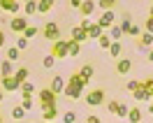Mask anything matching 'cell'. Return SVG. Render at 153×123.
I'll return each mask as SVG.
<instances>
[{
	"label": "cell",
	"mask_w": 153,
	"mask_h": 123,
	"mask_svg": "<svg viewBox=\"0 0 153 123\" xmlns=\"http://www.w3.org/2000/svg\"><path fill=\"white\" fill-rule=\"evenodd\" d=\"M70 5H72V7H74V10H76V7L81 5V0H70Z\"/></svg>",
	"instance_id": "f6af8a7d"
},
{
	"label": "cell",
	"mask_w": 153,
	"mask_h": 123,
	"mask_svg": "<svg viewBox=\"0 0 153 123\" xmlns=\"http://www.w3.org/2000/svg\"><path fill=\"white\" fill-rule=\"evenodd\" d=\"M86 121H88V123H100V119H97V116H95V114H91V116H88V119H86Z\"/></svg>",
	"instance_id": "7bdbcfd3"
},
{
	"label": "cell",
	"mask_w": 153,
	"mask_h": 123,
	"mask_svg": "<svg viewBox=\"0 0 153 123\" xmlns=\"http://www.w3.org/2000/svg\"><path fill=\"white\" fill-rule=\"evenodd\" d=\"M79 75H81V79L91 81V79H93V75H95V70H93V65H91V63H86V65L79 70Z\"/></svg>",
	"instance_id": "ffe728a7"
},
{
	"label": "cell",
	"mask_w": 153,
	"mask_h": 123,
	"mask_svg": "<svg viewBox=\"0 0 153 123\" xmlns=\"http://www.w3.org/2000/svg\"><path fill=\"white\" fill-rule=\"evenodd\" d=\"M19 54H21V49H19V47H10V49H7V58H10L12 63L19 58Z\"/></svg>",
	"instance_id": "d6a6232c"
},
{
	"label": "cell",
	"mask_w": 153,
	"mask_h": 123,
	"mask_svg": "<svg viewBox=\"0 0 153 123\" xmlns=\"http://www.w3.org/2000/svg\"><path fill=\"white\" fill-rule=\"evenodd\" d=\"M116 109H118V102H116V100H111V102L107 104V112L109 114H116Z\"/></svg>",
	"instance_id": "ab89813d"
},
{
	"label": "cell",
	"mask_w": 153,
	"mask_h": 123,
	"mask_svg": "<svg viewBox=\"0 0 153 123\" xmlns=\"http://www.w3.org/2000/svg\"><path fill=\"white\" fill-rule=\"evenodd\" d=\"M139 86H142L149 95H153V77H149V79H139Z\"/></svg>",
	"instance_id": "484cf974"
},
{
	"label": "cell",
	"mask_w": 153,
	"mask_h": 123,
	"mask_svg": "<svg viewBox=\"0 0 153 123\" xmlns=\"http://www.w3.org/2000/svg\"><path fill=\"white\" fill-rule=\"evenodd\" d=\"M114 19H116V14H114V10H102V16L97 19V23L102 26V30H107L111 23H114Z\"/></svg>",
	"instance_id": "ba28073f"
},
{
	"label": "cell",
	"mask_w": 153,
	"mask_h": 123,
	"mask_svg": "<svg viewBox=\"0 0 153 123\" xmlns=\"http://www.w3.org/2000/svg\"><path fill=\"white\" fill-rule=\"evenodd\" d=\"M60 121H65V123H74V121H76V114H74V112H65Z\"/></svg>",
	"instance_id": "8d00e7d4"
},
{
	"label": "cell",
	"mask_w": 153,
	"mask_h": 123,
	"mask_svg": "<svg viewBox=\"0 0 153 123\" xmlns=\"http://www.w3.org/2000/svg\"><path fill=\"white\" fill-rule=\"evenodd\" d=\"M86 86H88V81H86V79H81L79 72H74V75L70 77V81L65 84V88H63V95L70 98V100H79Z\"/></svg>",
	"instance_id": "6da1fadb"
},
{
	"label": "cell",
	"mask_w": 153,
	"mask_h": 123,
	"mask_svg": "<svg viewBox=\"0 0 153 123\" xmlns=\"http://www.w3.org/2000/svg\"><path fill=\"white\" fill-rule=\"evenodd\" d=\"M86 33H88V40H97L102 33H105V30H102V26H100V23H91V26L86 28Z\"/></svg>",
	"instance_id": "2e32d148"
},
{
	"label": "cell",
	"mask_w": 153,
	"mask_h": 123,
	"mask_svg": "<svg viewBox=\"0 0 153 123\" xmlns=\"http://www.w3.org/2000/svg\"><path fill=\"white\" fill-rule=\"evenodd\" d=\"M151 100H153V95H151Z\"/></svg>",
	"instance_id": "f907efd6"
},
{
	"label": "cell",
	"mask_w": 153,
	"mask_h": 123,
	"mask_svg": "<svg viewBox=\"0 0 153 123\" xmlns=\"http://www.w3.org/2000/svg\"><path fill=\"white\" fill-rule=\"evenodd\" d=\"M37 100H39V107L44 109V107H51V104H56V93L51 91V88H42L37 93Z\"/></svg>",
	"instance_id": "3957f363"
},
{
	"label": "cell",
	"mask_w": 153,
	"mask_h": 123,
	"mask_svg": "<svg viewBox=\"0 0 153 123\" xmlns=\"http://www.w3.org/2000/svg\"><path fill=\"white\" fill-rule=\"evenodd\" d=\"M2 100H5V93H2V91H0V102H2Z\"/></svg>",
	"instance_id": "681fc988"
},
{
	"label": "cell",
	"mask_w": 153,
	"mask_h": 123,
	"mask_svg": "<svg viewBox=\"0 0 153 123\" xmlns=\"http://www.w3.org/2000/svg\"><path fill=\"white\" fill-rule=\"evenodd\" d=\"M86 102L91 104V107H100V104L105 102V91H102V88H95V91H91V93L86 95Z\"/></svg>",
	"instance_id": "5b68a950"
},
{
	"label": "cell",
	"mask_w": 153,
	"mask_h": 123,
	"mask_svg": "<svg viewBox=\"0 0 153 123\" xmlns=\"http://www.w3.org/2000/svg\"><path fill=\"white\" fill-rule=\"evenodd\" d=\"M67 44H70V56H79V54H81V42L67 40Z\"/></svg>",
	"instance_id": "d4e9b609"
},
{
	"label": "cell",
	"mask_w": 153,
	"mask_h": 123,
	"mask_svg": "<svg viewBox=\"0 0 153 123\" xmlns=\"http://www.w3.org/2000/svg\"><path fill=\"white\" fill-rule=\"evenodd\" d=\"M16 47H19L21 51H23V49H28V37H26V35H21V37L16 40Z\"/></svg>",
	"instance_id": "74e56055"
},
{
	"label": "cell",
	"mask_w": 153,
	"mask_h": 123,
	"mask_svg": "<svg viewBox=\"0 0 153 123\" xmlns=\"http://www.w3.org/2000/svg\"><path fill=\"white\" fill-rule=\"evenodd\" d=\"M51 54L56 58H65L70 56V44H67V40H53V44H51Z\"/></svg>",
	"instance_id": "7a4b0ae2"
},
{
	"label": "cell",
	"mask_w": 153,
	"mask_h": 123,
	"mask_svg": "<svg viewBox=\"0 0 153 123\" xmlns=\"http://www.w3.org/2000/svg\"><path fill=\"white\" fill-rule=\"evenodd\" d=\"M116 2H118V0H97L95 5L100 7V10H114V7H116Z\"/></svg>",
	"instance_id": "83f0119b"
},
{
	"label": "cell",
	"mask_w": 153,
	"mask_h": 123,
	"mask_svg": "<svg viewBox=\"0 0 153 123\" xmlns=\"http://www.w3.org/2000/svg\"><path fill=\"white\" fill-rule=\"evenodd\" d=\"M0 121H2V119H0Z\"/></svg>",
	"instance_id": "f5cc1de1"
},
{
	"label": "cell",
	"mask_w": 153,
	"mask_h": 123,
	"mask_svg": "<svg viewBox=\"0 0 153 123\" xmlns=\"http://www.w3.org/2000/svg\"><path fill=\"white\" fill-rule=\"evenodd\" d=\"M42 65L47 67V70H49V67H53V65H56V56H53V54H49V56H44V60H42Z\"/></svg>",
	"instance_id": "e575fe53"
},
{
	"label": "cell",
	"mask_w": 153,
	"mask_h": 123,
	"mask_svg": "<svg viewBox=\"0 0 153 123\" xmlns=\"http://www.w3.org/2000/svg\"><path fill=\"white\" fill-rule=\"evenodd\" d=\"M14 79H16V81H26V79H28V70H26V67H19V70H16V72H14Z\"/></svg>",
	"instance_id": "4dcf8cb0"
},
{
	"label": "cell",
	"mask_w": 153,
	"mask_h": 123,
	"mask_svg": "<svg viewBox=\"0 0 153 123\" xmlns=\"http://www.w3.org/2000/svg\"><path fill=\"white\" fill-rule=\"evenodd\" d=\"M19 91H21V95H33V91H35V86L30 84V81H21Z\"/></svg>",
	"instance_id": "f1b7e54d"
},
{
	"label": "cell",
	"mask_w": 153,
	"mask_h": 123,
	"mask_svg": "<svg viewBox=\"0 0 153 123\" xmlns=\"http://www.w3.org/2000/svg\"><path fill=\"white\" fill-rule=\"evenodd\" d=\"M5 47V33H2V30H0V49Z\"/></svg>",
	"instance_id": "ee69618b"
},
{
	"label": "cell",
	"mask_w": 153,
	"mask_h": 123,
	"mask_svg": "<svg viewBox=\"0 0 153 123\" xmlns=\"http://www.w3.org/2000/svg\"><path fill=\"white\" fill-rule=\"evenodd\" d=\"M56 119H58V104H51V107L42 109V121H56Z\"/></svg>",
	"instance_id": "8fae6325"
},
{
	"label": "cell",
	"mask_w": 153,
	"mask_h": 123,
	"mask_svg": "<svg viewBox=\"0 0 153 123\" xmlns=\"http://www.w3.org/2000/svg\"><path fill=\"white\" fill-rule=\"evenodd\" d=\"M116 114H118L121 119H125V116H128V107H125V104H118V109H116Z\"/></svg>",
	"instance_id": "f35d334b"
},
{
	"label": "cell",
	"mask_w": 153,
	"mask_h": 123,
	"mask_svg": "<svg viewBox=\"0 0 153 123\" xmlns=\"http://www.w3.org/2000/svg\"><path fill=\"white\" fill-rule=\"evenodd\" d=\"M0 75H14V67H12V60L7 58V60H2V65H0Z\"/></svg>",
	"instance_id": "4316f807"
},
{
	"label": "cell",
	"mask_w": 153,
	"mask_h": 123,
	"mask_svg": "<svg viewBox=\"0 0 153 123\" xmlns=\"http://www.w3.org/2000/svg\"><path fill=\"white\" fill-rule=\"evenodd\" d=\"M56 7V0H37V12L39 14H47Z\"/></svg>",
	"instance_id": "9a60e30c"
},
{
	"label": "cell",
	"mask_w": 153,
	"mask_h": 123,
	"mask_svg": "<svg viewBox=\"0 0 153 123\" xmlns=\"http://www.w3.org/2000/svg\"><path fill=\"white\" fill-rule=\"evenodd\" d=\"M144 30L153 33V16H149V19H146V23H144Z\"/></svg>",
	"instance_id": "60d3db41"
},
{
	"label": "cell",
	"mask_w": 153,
	"mask_h": 123,
	"mask_svg": "<svg viewBox=\"0 0 153 123\" xmlns=\"http://www.w3.org/2000/svg\"><path fill=\"white\" fill-rule=\"evenodd\" d=\"M23 2H26V0H23Z\"/></svg>",
	"instance_id": "816d5d0a"
},
{
	"label": "cell",
	"mask_w": 153,
	"mask_h": 123,
	"mask_svg": "<svg viewBox=\"0 0 153 123\" xmlns=\"http://www.w3.org/2000/svg\"><path fill=\"white\" fill-rule=\"evenodd\" d=\"M95 7H97V5H95V0H81V5H79L76 10L81 12V16H91Z\"/></svg>",
	"instance_id": "30bf717a"
},
{
	"label": "cell",
	"mask_w": 153,
	"mask_h": 123,
	"mask_svg": "<svg viewBox=\"0 0 153 123\" xmlns=\"http://www.w3.org/2000/svg\"><path fill=\"white\" fill-rule=\"evenodd\" d=\"M149 16H153V5H151V7H149Z\"/></svg>",
	"instance_id": "7dc6e473"
},
{
	"label": "cell",
	"mask_w": 153,
	"mask_h": 123,
	"mask_svg": "<svg viewBox=\"0 0 153 123\" xmlns=\"http://www.w3.org/2000/svg\"><path fill=\"white\" fill-rule=\"evenodd\" d=\"M72 40H76V42H86L88 40V33L81 23H79V26H72Z\"/></svg>",
	"instance_id": "7c38bea8"
},
{
	"label": "cell",
	"mask_w": 153,
	"mask_h": 123,
	"mask_svg": "<svg viewBox=\"0 0 153 123\" xmlns=\"http://www.w3.org/2000/svg\"><path fill=\"white\" fill-rule=\"evenodd\" d=\"M23 116H26V109H23V107H19V104H16V107L12 109V119H16V121H19V119H23Z\"/></svg>",
	"instance_id": "836d02e7"
},
{
	"label": "cell",
	"mask_w": 153,
	"mask_h": 123,
	"mask_svg": "<svg viewBox=\"0 0 153 123\" xmlns=\"http://www.w3.org/2000/svg\"><path fill=\"white\" fill-rule=\"evenodd\" d=\"M97 47H100V49H105V51L111 47V37H109V33H102V35L97 37Z\"/></svg>",
	"instance_id": "44dd1931"
},
{
	"label": "cell",
	"mask_w": 153,
	"mask_h": 123,
	"mask_svg": "<svg viewBox=\"0 0 153 123\" xmlns=\"http://www.w3.org/2000/svg\"><path fill=\"white\" fill-rule=\"evenodd\" d=\"M37 33H39V30H37V26H26V30H23V33H21V35H26V37H37Z\"/></svg>",
	"instance_id": "1f68e13d"
},
{
	"label": "cell",
	"mask_w": 153,
	"mask_h": 123,
	"mask_svg": "<svg viewBox=\"0 0 153 123\" xmlns=\"http://www.w3.org/2000/svg\"><path fill=\"white\" fill-rule=\"evenodd\" d=\"M0 86H2V91H19V81L14 79V75H5L0 79Z\"/></svg>",
	"instance_id": "52a82bcc"
},
{
	"label": "cell",
	"mask_w": 153,
	"mask_h": 123,
	"mask_svg": "<svg viewBox=\"0 0 153 123\" xmlns=\"http://www.w3.org/2000/svg\"><path fill=\"white\" fill-rule=\"evenodd\" d=\"M49 88H51V91H53V93H63V88H65V79H63V77H53V79H51V84H49Z\"/></svg>",
	"instance_id": "5bb4252c"
},
{
	"label": "cell",
	"mask_w": 153,
	"mask_h": 123,
	"mask_svg": "<svg viewBox=\"0 0 153 123\" xmlns=\"http://www.w3.org/2000/svg\"><path fill=\"white\" fill-rule=\"evenodd\" d=\"M26 26H28V19H26V16H19V14H14V19L10 21V28L14 30V33H23V30H26Z\"/></svg>",
	"instance_id": "8992f818"
},
{
	"label": "cell",
	"mask_w": 153,
	"mask_h": 123,
	"mask_svg": "<svg viewBox=\"0 0 153 123\" xmlns=\"http://www.w3.org/2000/svg\"><path fill=\"white\" fill-rule=\"evenodd\" d=\"M0 10L10 12V14H19V0H0Z\"/></svg>",
	"instance_id": "9c48e42d"
},
{
	"label": "cell",
	"mask_w": 153,
	"mask_h": 123,
	"mask_svg": "<svg viewBox=\"0 0 153 123\" xmlns=\"http://www.w3.org/2000/svg\"><path fill=\"white\" fill-rule=\"evenodd\" d=\"M21 100H23V102H21V107H23L26 112L35 107V100H33V95H21Z\"/></svg>",
	"instance_id": "f546056e"
},
{
	"label": "cell",
	"mask_w": 153,
	"mask_h": 123,
	"mask_svg": "<svg viewBox=\"0 0 153 123\" xmlns=\"http://www.w3.org/2000/svg\"><path fill=\"white\" fill-rule=\"evenodd\" d=\"M23 14H26V16L37 14V0H26V2H23Z\"/></svg>",
	"instance_id": "d6986e66"
},
{
	"label": "cell",
	"mask_w": 153,
	"mask_h": 123,
	"mask_svg": "<svg viewBox=\"0 0 153 123\" xmlns=\"http://www.w3.org/2000/svg\"><path fill=\"white\" fill-rule=\"evenodd\" d=\"M42 35L49 40V42H53V40L60 37V28H58L56 21H49V23H44V28H42Z\"/></svg>",
	"instance_id": "277c9868"
},
{
	"label": "cell",
	"mask_w": 153,
	"mask_h": 123,
	"mask_svg": "<svg viewBox=\"0 0 153 123\" xmlns=\"http://www.w3.org/2000/svg\"><path fill=\"white\" fill-rule=\"evenodd\" d=\"M121 49H123V47H121V42H118V40H111V47L107 49V51L111 54V58H118V56H121Z\"/></svg>",
	"instance_id": "cb8c5ba5"
},
{
	"label": "cell",
	"mask_w": 153,
	"mask_h": 123,
	"mask_svg": "<svg viewBox=\"0 0 153 123\" xmlns=\"http://www.w3.org/2000/svg\"><path fill=\"white\" fill-rule=\"evenodd\" d=\"M130 67H132V60H130V58H118V60H116V72H118V75H128Z\"/></svg>",
	"instance_id": "4fadbf2b"
},
{
	"label": "cell",
	"mask_w": 153,
	"mask_h": 123,
	"mask_svg": "<svg viewBox=\"0 0 153 123\" xmlns=\"http://www.w3.org/2000/svg\"><path fill=\"white\" fill-rule=\"evenodd\" d=\"M107 30H109V37L111 40H121L123 37V30H121V26H116V23H111Z\"/></svg>",
	"instance_id": "603a6c76"
},
{
	"label": "cell",
	"mask_w": 153,
	"mask_h": 123,
	"mask_svg": "<svg viewBox=\"0 0 153 123\" xmlns=\"http://www.w3.org/2000/svg\"><path fill=\"white\" fill-rule=\"evenodd\" d=\"M125 88H128V91L132 93L134 88H139V81H128V84H125Z\"/></svg>",
	"instance_id": "b9f144b4"
},
{
	"label": "cell",
	"mask_w": 153,
	"mask_h": 123,
	"mask_svg": "<svg viewBox=\"0 0 153 123\" xmlns=\"http://www.w3.org/2000/svg\"><path fill=\"white\" fill-rule=\"evenodd\" d=\"M149 112H151V114H153V100H151V104H149Z\"/></svg>",
	"instance_id": "c3c4849f"
},
{
	"label": "cell",
	"mask_w": 153,
	"mask_h": 123,
	"mask_svg": "<svg viewBox=\"0 0 153 123\" xmlns=\"http://www.w3.org/2000/svg\"><path fill=\"white\" fill-rule=\"evenodd\" d=\"M139 33H142V28L130 23V28H128V33H125V35H130V37H139Z\"/></svg>",
	"instance_id": "d590c367"
},
{
	"label": "cell",
	"mask_w": 153,
	"mask_h": 123,
	"mask_svg": "<svg viewBox=\"0 0 153 123\" xmlns=\"http://www.w3.org/2000/svg\"><path fill=\"white\" fill-rule=\"evenodd\" d=\"M132 98L137 100V102H149V100H151V95L146 93V91H144L142 86H139V88H134V91H132Z\"/></svg>",
	"instance_id": "ac0fdd59"
},
{
	"label": "cell",
	"mask_w": 153,
	"mask_h": 123,
	"mask_svg": "<svg viewBox=\"0 0 153 123\" xmlns=\"http://www.w3.org/2000/svg\"><path fill=\"white\" fill-rule=\"evenodd\" d=\"M149 60H151V63H153V49H151V51H149Z\"/></svg>",
	"instance_id": "bcb514c9"
},
{
	"label": "cell",
	"mask_w": 153,
	"mask_h": 123,
	"mask_svg": "<svg viewBox=\"0 0 153 123\" xmlns=\"http://www.w3.org/2000/svg\"><path fill=\"white\" fill-rule=\"evenodd\" d=\"M137 42H139V47H151L153 44V33H149V30H144V33H139V37H137Z\"/></svg>",
	"instance_id": "e0dca14e"
},
{
	"label": "cell",
	"mask_w": 153,
	"mask_h": 123,
	"mask_svg": "<svg viewBox=\"0 0 153 123\" xmlns=\"http://www.w3.org/2000/svg\"><path fill=\"white\" fill-rule=\"evenodd\" d=\"M130 123H137V121H142V112L137 109V107H132V109H128V116H125Z\"/></svg>",
	"instance_id": "7402d4cb"
}]
</instances>
